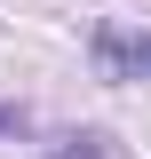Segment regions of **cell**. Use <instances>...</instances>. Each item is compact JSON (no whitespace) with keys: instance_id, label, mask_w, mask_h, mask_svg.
I'll return each instance as SVG.
<instances>
[{"instance_id":"6da1fadb","label":"cell","mask_w":151,"mask_h":159,"mask_svg":"<svg viewBox=\"0 0 151 159\" xmlns=\"http://www.w3.org/2000/svg\"><path fill=\"white\" fill-rule=\"evenodd\" d=\"M88 56L103 80H151V32H119V24H95Z\"/></svg>"},{"instance_id":"7a4b0ae2","label":"cell","mask_w":151,"mask_h":159,"mask_svg":"<svg viewBox=\"0 0 151 159\" xmlns=\"http://www.w3.org/2000/svg\"><path fill=\"white\" fill-rule=\"evenodd\" d=\"M56 159H112V143L103 135H72V143H56Z\"/></svg>"},{"instance_id":"3957f363","label":"cell","mask_w":151,"mask_h":159,"mask_svg":"<svg viewBox=\"0 0 151 159\" xmlns=\"http://www.w3.org/2000/svg\"><path fill=\"white\" fill-rule=\"evenodd\" d=\"M0 127H16V111H8V103H0Z\"/></svg>"}]
</instances>
